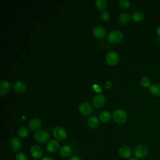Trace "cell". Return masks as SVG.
I'll return each instance as SVG.
<instances>
[{
	"mask_svg": "<svg viewBox=\"0 0 160 160\" xmlns=\"http://www.w3.org/2000/svg\"><path fill=\"white\" fill-rule=\"evenodd\" d=\"M149 152L148 146L143 144L137 145L134 149V154L135 157L138 158H142L147 156Z\"/></svg>",
	"mask_w": 160,
	"mask_h": 160,
	"instance_id": "4",
	"label": "cell"
},
{
	"mask_svg": "<svg viewBox=\"0 0 160 160\" xmlns=\"http://www.w3.org/2000/svg\"><path fill=\"white\" fill-rule=\"evenodd\" d=\"M41 160H54V159H53V158H52L51 157L48 156H46L42 157Z\"/></svg>",
	"mask_w": 160,
	"mask_h": 160,
	"instance_id": "30",
	"label": "cell"
},
{
	"mask_svg": "<svg viewBox=\"0 0 160 160\" xmlns=\"http://www.w3.org/2000/svg\"><path fill=\"white\" fill-rule=\"evenodd\" d=\"M106 83H107V84H106V85L105 86V87H106V88H111V87L112 86V83H111V82L107 81V82H106Z\"/></svg>",
	"mask_w": 160,
	"mask_h": 160,
	"instance_id": "32",
	"label": "cell"
},
{
	"mask_svg": "<svg viewBox=\"0 0 160 160\" xmlns=\"http://www.w3.org/2000/svg\"><path fill=\"white\" fill-rule=\"evenodd\" d=\"M72 152H73V149L72 147L68 144L62 146L59 149V155L64 158L71 157Z\"/></svg>",
	"mask_w": 160,
	"mask_h": 160,
	"instance_id": "7",
	"label": "cell"
},
{
	"mask_svg": "<svg viewBox=\"0 0 160 160\" xmlns=\"http://www.w3.org/2000/svg\"><path fill=\"white\" fill-rule=\"evenodd\" d=\"M128 160H138V158L136 157H131Z\"/></svg>",
	"mask_w": 160,
	"mask_h": 160,
	"instance_id": "33",
	"label": "cell"
},
{
	"mask_svg": "<svg viewBox=\"0 0 160 160\" xmlns=\"http://www.w3.org/2000/svg\"><path fill=\"white\" fill-rule=\"evenodd\" d=\"M109 13L105 10L101 11V12L99 14V17L102 21H108L109 18Z\"/></svg>",
	"mask_w": 160,
	"mask_h": 160,
	"instance_id": "26",
	"label": "cell"
},
{
	"mask_svg": "<svg viewBox=\"0 0 160 160\" xmlns=\"http://www.w3.org/2000/svg\"><path fill=\"white\" fill-rule=\"evenodd\" d=\"M119 60V54L115 51H110L106 56V62L111 66L116 65Z\"/></svg>",
	"mask_w": 160,
	"mask_h": 160,
	"instance_id": "5",
	"label": "cell"
},
{
	"mask_svg": "<svg viewBox=\"0 0 160 160\" xmlns=\"http://www.w3.org/2000/svg\"><path fill=\"white\" fill-rule=\"evenodd\" d=\"M100 120L103 122H108L111 120V114L108 111H102L99 115Z\"/></svg>",
	"mask_w": 160,
	"mask_h": 160,
	"instance_id": "21",
	"label": "cell"
},
{
	"mask_svg": "<svg viewBox=\"0 0 160 160\" xmlns=\"http://www.w3.org/2000/svg\"><path fill=\"white\" fill-rule=\"evenodd\" d=\"M119 155L124 159H129L132 155V150L128 146H122L118 149Z\"/></svg>",
	"mask_w": 160,
	"mask_h": 160,
	"instance_id": "12",
	"label": "cell"
},
{
	"mask_svg": "<svg viewBox=\"0 0 160 160\" xmlns=\"http://www.w3.org/2000/svg\"><path fill=\"white\" fill-rule=\"evenodd\" d=\"M112 118L116 122L121 124L126 121L127 114L126 112L123 109H117L113 112Z\"/></svg>",
	"mask_w": 160,
	"mask_h": 160,
	"instance_id": "2",
	"label": "cell"
},
{
	"mask_svg": "<svg viewBox=\"0 0 160 160\" xmlns=\"http://www.w3.org/2000/svg\"><path fill=\"white\" fill-rule=\"evenodd\" d=\"M52 134L55 139L59 141H62L65 139L67 136L66 131L65 130V129L61 126H57L54 128L52 131Z\"/></svg>",
	"mask_w": 160,
	"mask_h": 160,
	"instance_id": "6",
	"label": "cell"
},
{
	"mask_svg": "<svg viewBox=\"0 0 160 160\" xmlns=\"http://www.w3.org/2000/svg\"><path fill=\"white\" fill-rule=\"evenodd\" d=\"M140 84L144 88H148L151 86V80L149 78L146 76H144L140 79Z\"/></svg>",
	"mask_w": 160,
	"mask_h": 160,
	"instance_id": "25",
	"label": "cell"
},
{
	"mask_svg": "<svg viewBox=\"0 0 160 160\" xmlns=\"http://www.w3.org/2000/svg\"><path fill=\"white\" fill-rule=\"evenodd\" d=\"M88 124L91 129H97L99 126V121L96 116H91L88 119Z\"/></svg>",
	"mask_w": 160,
	"mask_h": 160,
	"instance_id": "18",
	"label": "cell"
},
{
	"mask_svg": "<svg viewBox=\"0 0 160 160\" xmlns=\"http://www.w3.org/2000/svg\"><path fill=\"white\" fill-rule=\"evenodd\" d=\"M10 146L14 152H19L22 148V142L20 139L18 137H12L9 141Z\"/></svg>",
	"mask_w": 160,
	"mask_h": 160,
	"instance_id": "8",
	"label": "cell"
},
{
	"mask_svg": "<svg viewBox=\"0 0 160 160\" xmlns=\"http://www.w3.org/2000/svg\"><path fill=\"white\" fill-rule=\"evenodd\" d=\"M30 154L34 159H38L42 157L43 151L38 145H32L30 148Z\"/></svg>",
	"mask_w": 160,
	"mask_h": 160,
	"instance_id": "10",
	"label": "cell"
},
{
	"mask_svg": "<svg viewBox=\"0 0 160 160\" xmlns=\"http://www.w3.org/2000/svg\"><path fill=\"white\" fill-rule=\"evenodd\" d=\"M119 4L123 8H127L130 6V1L128 0H120L119 1Z\"/></svg>",
	"mask_w": 160,
	"mask_h": 160,
	"instance_id": "28",
	"label": "cell"
},
{
	"mask_svg": "<svg viewBox=\"0 0 160 160\" xmlns=\"http://www.w3.org/2000/svg\"><path fill=\"white\" fill-rule=\"evenodd\" d=\"M34 139L38 142L43 144L49 140V134L44 129H39L35 132Z\"/></svg>",
	"mask_w": 160,
	"mask_h": 160,
	"instance_id": "3",
	"label": "cell"
},
{
	"mask_svg": "<svg viewBox=\"0 0 160 160\" xmlns=\"http://www.w3.org/2000/svg\"><path fill=\"white\" fill-rule=\"evenodd\" d=\"M26 84L21 81L15 82L12 85V89L18 93L24 92L26 90Z\"/></svg>",
	"mask_w": 160,
	"mask_h": 160,
	"instance_id": "16",
	"label": "cell"
},
{
	"mask_svg": "<svg viewBox=\"0 0 160 160\" xmlns=\"http://www.w3.org/2000/svg\"><path fill=\"white\" fill-rule=\"evenodd\" d=\"M59 148V142L55 139H51L46 144V149L48 152L54 153L56 152Z\"/></svg>",
	"mask_w": 160,
	"mask_h": 160,
	"instance_id": "14",
	"label": "cell"
},
{
	"mask_svg": "<svg viewBox=\"0 0 160 160\" xmlns=\"http://www.w3.org/2000/svg\"><path fill=\"white\" fill-rule=\"evenodd\" d=\"M10 82L6 80H2L0 82V94L1 96L6 94L10 89Z\"/></svg>",
	"mask_w": 160,
	"mask_h": 160,
	"instance_id": "17",
	"label": "cell"
},
{
	"mask_svg": "<svg viewBox=\"0 0 160 160\" xmlns=\"http://www.w3.org/2000/svg\"><path fill=\"white\" fill-rule=\"evenodd\" d=\"M149 92L154 96L160 97V84H153L149 87Z\"/></svg>",
	"mask_w": 160,
	"mask_h": 160,
	"instance_id": "19",
	"label": "cell"
},
{
	"mask_svg": "<svg viewBox=\"0 0 160 160\" xmlns=\"http://www.w3.org/2000/svg\"><path fill=\"white\" fill-rule=\"evenodd\" d=\"M92 34L95 38L98 39H102L106 36V30L102 26H97L93 29Z\"/></svg>",
	"mask_w": 160,
	"mask_h": 160,
	"instance_id": "13",
	"label": "cell"
},
{
	"mask_svg": "<svg viewBox=\"0 0 160 160\" xmlns=\"http://www.w3.org/2000/svg\"><path fill=\"white\" fill-rule=\"evenodd\" d=\"M69 160H82L81 158L78 156H76V155H74V156H72L69 158Z\"/></svg>",
	"mask_w": 160,
	"mask_h": 160,
	"instance_id": "29",
	"label": "cell"
},
{
	"mask_svg": "<svg viewBox=\"0 0 160 160\" xmlns=\"http://www.w3.org/2000/svg\"><path fill=\"white\" fill-rule=\"evenodd\" d=\"M29 130L28 128H26V127L22 126L20 127L19 128H18V129L17 130V134L19 138H24L26 137H27L29 134Z\"/></svg>",
	"mask_w": 160,
	"mask_h": 160,
	"instance_id": "22",
	"label": "cell"
},
{
	"mask_svg": "<svg viewBox=\"0 0 160 160\" xmlns=\"http://www.w3.org/2000/svg\"><path fill=\"white\" fill-rule=\"evenodd\" d=\"M34 160H38V159H34Z\"/></svg>",
	"mask_w": 160,
	"mask_h": 160,
	"instance_id": "34",
	"label": "cell"
},
{
	"mask_svg": "<svg viewBox=\"0 0 160 160\" xmlns=\"http://www.w3.org/2000/svg\"><path fill=\"white\" fill-rule=\"evenodd\" d=\"M79 111L83 116H88L92 112V108L89 102H84L79 104Z\"/></svg>",
	"mask_w": 160,
	"mask_h": 160,
	"instance_id": "9",
	"label": "cell"
},
{
	"mask_svg": "<svg viewBox=\"0 0 160 160\" xmlns=\"http://www.w3.org/2000/svg\"><path fill=\"white\" fill-rule=\"evenodd\" d=\"M41 126V121L37 118L31 119L28 122V127L32 131L38 130Z\"/></svg>",
	"mask_w": 160,
	"mask_h": 160,
	"instance_id": "15",
	"label": "cell"
},
{
	"mask_svg": "<svg viewBox=\"0 0 160 160\" xmlns=\"http://www.w3.org/2000/svg\"><path fill=\"white\" fill-rule=\"evenodd\" d=\"M92 102L94 107L99 108L104 104L106 102V98L103 94H99L93 97Z\"/></svg>",
	"mask_w": 160,
	"mask_h": 160,
	"instance_id": "11",
	"label": "cell"
},
{
	"mask_svg": "<svg viewBox=\"0 0 160 160\" xmlns=\"http://www.w3.org/2000/svg\"><path fill=\"white\" fill-rule=\"evenodd\" d=\"M130 19L131 17L129 14L126 12H123L119 15L118 21L121 24H126L129 22Z\"/></svg>",
	"mask_w": 160,
	"mask_h": 160,
	"instance_id": "20",
	"label": "cell"
},
{
	"mask_svg": "<svg viewBox=\"0 0 160 160\" xmlns=\"http://www.w3.org/2000/svg\"><path fill=\"white\" fill-rule=\"evenodd\" d=\"M124 38L123 33L118 30H112L108 35V41L110 43H118Z\"/></svg>",
	"mask_w": 160,
	"mask_h": 160,
	"instance_id": "1",
	"label": "cell"
},
{
	"mask_svg": "<svg viewBox=\"0 0 160 160\" xmlns=\"http://www.w3.org/2000/svg\"><path fill=\"white\" fill-rule=\"evenodd\" d=\"M131 17H132V19L136 22H141L144 18V16L143 13L141 12H139V11H137V12H134L132 14Z\"/></svg>",
	"mask_w": 160,
	"mask_h": 160,
	"instance_id": "23",
	"label": "cell"
},
{
	"mask_svg": "<svg viewBox=\"0 0 160 160\" xmlns=\"http://www.w3.org/2000/svg\"><path fill=\"white\" fill-rule=\"evenodd\" d=\"M95 4L98 9L103 11L107 6V1L106 0H96L95 1Z\"/></svg>",
	"mask_w": 160,
	"mask_h": 160,
	"instance_id": "24",
	"label": "cell"
},
{
	"mask_svg": "<svg viewBox=\"0 0 160 160\" xmlns=\"http://www.w3.org/2000/svg\"><path fill=\"white\" fill-rule=\"evenodd\" d=\"M15 159L16 160H29L28 157L25 154L21 152H19L16 154Z\"/></svg>",
	"mask_w": 160,
	"mask_h": 160,
	"instance_id": "27",
	"label": "cell"
},
{
	"mask_svg": "<svg viewBox=\"0 0 160 160\" xmlns=\"http://www.w3.org/2000/svg\"><path fill=\"white\" fill-rule=\"evenodd\" d=\"M156 34L158 35V36L160 37V25H159V26H158V28H156Z\"/></svg>",
	"mask_w": 160,
	"mask_h": 160,
	"instance_id": "31",
	"label": "cell"
}]
</instances>
